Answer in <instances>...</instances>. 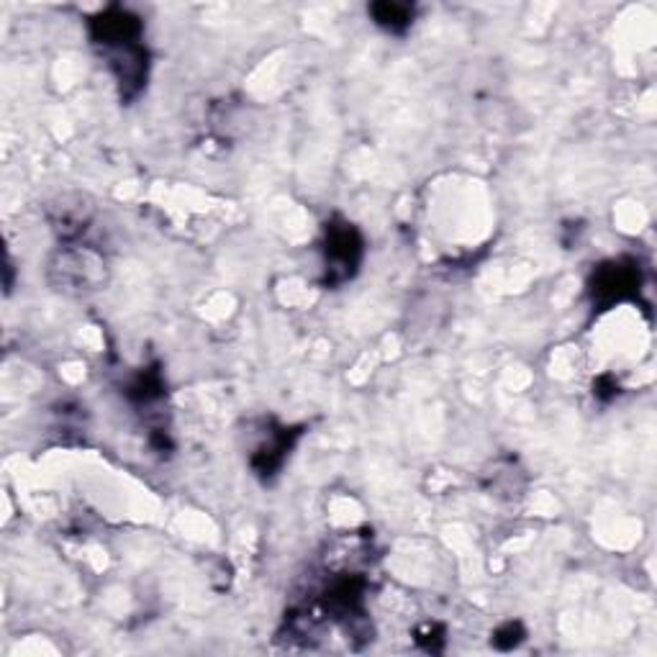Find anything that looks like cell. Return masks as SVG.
Returning <instances> with one entry per match:
<instances>
[{
    "label": "cell",
    "instance_id": "3957f363",
    "mask_svg": "<svg viewBox=\"0 0 657 657\" xmlns=\"http://www.w3.org/2000/svg\"><path fill=\"white\" fill-rule=\"evenodd\" d=\"M639 290V271L632 259H612V263L601 265L593 273L591 293L598 304L612 306L616 300L637 296Z\"/></svg>",
    "mask_w": 657,
    "mask_h": 657
},
{
    "label": "cell",
    "instance_id": "277c9868",
    "mask_svg": "<svg viewBox=\"0 0 657 657\" xmlns=\"http://www.w3.org/2000/svg\"><path fill=\"white\" fill-rule=\"evenodd\" d=\"M293 437H296L293 430H278L267 434V442L257 445L255 453H252V468L257 470V475L271 478V475L280 470L285 455H288V449L293 447Z\"/></svg>",
    "mask_w": 657,
    "mask_h": 657
},
{
    "label": "cell",
    "instance_id": "5b68a950",
    "mask_svg": "<svg viewBox=\"0 0 657 657\" xmlns=\"http://www.w3.org/2000/svg\"><path fill=\"white\" fill-rule=\"evenodd\" d=\"M368 13L373 15V21L380 29L391 31V34H403L411 23H414V6L409 3H373L368 8Z\"/></svg>",
    "mask_w": 657,
    "mask_h": 657
},
{
    "label": "cell",
    "instance_id": "7a4b0ae2",
    "mask_svg": "<svg viewBox=\"0 0 657 657\" xmlns=\"http://www.w3.org/2000/svg\"><path fill=\"white\" fill-rule=\"evenodd\" d=\"M141 19L134 15L129 8L121 6H110L106 11H100L98 15L91 19V36L93 42L103 46L106 52L121 50V46H131V44H141Z\"/></svg>",
    "mask_w": 657,
    "mask_h": 657
},
{
    "label": "cell",
    "instance_id": "6da1fadb",
    "mask_svg": "<svg viewBox=\"0 0 657 657\" xmlns=\"http://www.w3.org/2000/svg\"><path fill=\"white\" fill-rule=\"evenodd\" d=\"M362 259V236L350 221L331 219L324 236V271L327 283L339 285L358 273Z\"/></svg>",
    "mask_w": 657,
    "mask_h": 657
},
{
    "label": "cell",
    "instance_id": "8992f818",
    "mask_svg": "<svg viewBox=\"0 0 657 657\" xmlns=\"http://www.w3.org/2000/svg\"><path fill=\"white\" fill-rule=\"evenodd\" d=\"M521 639H524V629H521V624H504L501 629L496 632L494 635V645L501 647V650H506V647H517Z\"/></svg>",
    "mask_w": 657,
    "mask_h": 657
}]
</instances>
